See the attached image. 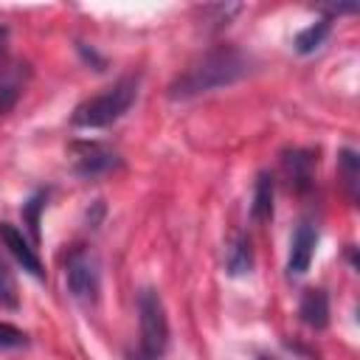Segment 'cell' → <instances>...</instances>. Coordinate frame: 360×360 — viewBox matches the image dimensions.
I'll list each match as a JSON object with an SVG mask.
<instances>
[{
    "label": "cell",
    "instance_id": "obj_1",
    "mask_svg": "<svg viewBox=\"0 0 360 360\" xmlns=\"http://www.w3.org/2000/svg\"><path fill=\"white\" fill-rule=\"evenodd\" d=\"M250 70V56L242 53L233 45H217L211 51H205L194 65H188L169 87L172 98H191L225 84L239 82L242 76H248Z\"/></svg>",
    "mask_w": 360,
    "mask_h": 360
},
{
    "label": "cell",
    "instance_id": "obj_2",
    "mask_svg": "<svg viewBox=\"0 0 360 360\" xmlns=\"http://www.w3.org/2000/svg\"><path fill=\"white\" fill-rule=\"evenodd\" d=\"M138 96V79L135 76H121L118 82H112L110 87H104L101 93L90 96L87 101H82L73 115L70 124L82 127V129H101L110 127L112 121H118L135 101Z\"/></svg>",
    "mask_w": 360,
    "mask_h": 360
},
{
    "label": "cell",
    "instance_id": "obj_3",
    "mask_svg": "<svg viewBox=\"0 0 360 360\" xmlns=\"http://www.w3.org/2000/svg\"><path fill=\"white\" fill-rule=\"evenodd\" d=\"M138 323H141V349L146 357H160L169 346V321L158 290L143 287L138 292Z\"/></svg>",
    "mask_w": 360,
    "mask_h": 360
},
{
    "label": "cell",
    "instance_id": "obj_4",
    "mask_svg": "<svg viewBox=\"0 0 360 360\" xmlns=\"http://www.w3.org/2000/svg\"><path fill=\"white\" fill-rule=\"evenodd\" d=\"M65 278H68V290L82 304H93L98 298V264H96L93 253H87L82 248L73 250L65 264Z\"/></svg>",
    "mask_w": 360,
    "mask_h": 360
},
{
    "label": "cell",
    "instance_id": "obj_5",
    "mask_svg": "<svg viewBox=\"0 0 360 360\" xmlns=\"http://www.w3.org/2000/svg\"><path fill=\"white\" fill-rule=\"evenodd\" d=\"M0 239H3V245L11 250V256L22 264V270H28L34 278H45V270H42V262H39L37 250L31 248V242H28L11 222H0Z\"/></svg>",
    "mask_w": 360,
    "mask_h": 360
},
{
    "label": "cell",
    "instance_id": "obj_6",
    "mask_svg": "<svg viewBox=\"0 0 360 360\" xmlns=\"http://www.w3.org/2000/svg\"><path fill=\"white\" fill-rule=\"evenodd\" d=\"M118 166V155L101 143H82L76 146V172L82 177H98Z\"/></svg>",
    "mask_w": 360,
    "mask_h": 360
},
{
    "label": "cell",
    "instance_id": "obj_7",
    "mask_svg": "<svg viewBox=\"0 0 360 360\" xmlns=\"http://www.w3.org/2000/svg\"><path fill=\"white\" fill-rule=\"evenodd\" d=\"M315 245H318L315 228H312L309 222H301V225L295 228V233H292V242H290V262H287L290 273L301 276V273L309 270V262H312V256H315Z\"/></svg>",
    "mask_w": 360,
    "mask_h": 360
},
{
    "label": "cell",
    "instance_id": "obj_8",
    "mask_svg": "<svg viewBox=\"0 0 360 360\" xmlns=\"http://www.w3.org/2000/svg\"><path fill=\"white\" fill-rule=\"evenodd\" d=\"M298 315L307 326L312 329H323L329 323V298L323 290H307L301 295V304H298Z\"/></svg>",
    "mask_w": 360,
    "mask_h": 360
},
{
    "label": "cell",
    "instance_id": "obj_9",
    "mask_svg": "<svg viewBox=\"0 0 360 360\" xmlns=\"http://www.w3.org/2000/svg\"><path fill=\"white\" fill-rule=\"evenodd\" d=\"M250 217L256 222H267L273 217V177L262 172L253 186V202H250Z\"/></svg>",
    "mask_w": 360,
    "mask_h": 360
},
{
    "label": "cell",
    "instance_id": "obj_10",
    "mask_svg": "<svg viewBox=\"0 0 360 360\" xmlns=\"http://www.w3.org/2000/svg\"><path fill=\"white\" fill-rule=\"evenodd\" d=\"M253 267V250L248 236H236L231 250H228V273L231 276H245Z\"/></svg>",
    "mask_w": 360,
    "mask_h": 360
},
{
    "label": "cell",
    "instance_id": "obj_11",
    "mask_svg": "<svg viewBox=\"0 0 360 360\" xmlns=\"http://www.w3.org/2000/svg\"><path fill=\"white\" fill-rule=\"evenodd\" d=\"M326 34H329V20H318V22H312V25H307V28L295 37V51H298V53H312V51H318V48L323 45Z\"/></svg>",
    "mask_w": 360,
    "mask_h": 360
},
{
    "label": "cell",
    "instance_id": "obj_12",
    "mask_svg": "<svg viewBox=\"0 0 360 360\" xmlns=\"http://www.w3.org/2000/svg\"><path fill=\"white\" fill-rule=\"evenodd\" d=\"M284 166H287L292 183H295L298 188H304V186L309 183V166H312V158H307L304 152H292L290 158H284Z\"/></svg>",
    "mask_w": 360,
    "mask_h": 360
},
{
    "label": "cell",
    "instance_id": "obj_13",
    "mask_svg": "<svg viewBox=\"0 0 360 360\" xmlns=\"http://www.w3.org/2000/svg\"><path fill=\"white\" fill-rule=\"evenodd\" d=\"M0 307L3 309H17L20 307V292H17V281L11 276V270L0 262Z\"/></svg>",
    "mask_w": 360,
    "mask_h": 360
},
{
    "label": "cell",
    "instance_id": "obj_14",
    "mask_svg": "<svg viewBox=\"0 0 360 360\" xmlns=\"http://www.w3.org/2000/svg\"><path fill=\"white\" fill-rule=\"evenodd\" d=\"M45 208V194L39 191V194H34L25 205H22V217H25V222H28V228H31V236H34V242L39 239V211Z\"/></svg>",
    "mask_w": 360,
    "mask_h": 360
},
{
    "label": "cell",
    "instance_id": "obj_15",
    "mask_svg": "<svg viewBox=\"0 0 360 360\" xmlns=\"http://www.w3.org/2000/svg\"><path fill=\"white\" fill-rule=\"evenodd\" d=\"M340 169H343V177H346V186H349L352 197H357V169H360V163H357V155L352 149L340 152Z\"/></svg>",
    "mask_w": 360,
    "mask_h": 360
},
{
    "label": "cell",
    "instance_id": "obj_16",
    "mask_svg": "<svg viewBox=\"0 0 360 360\" xmlns=\"http://www.w3.org/2000/svg\"><path fill=\"white\" fill-rule=\"evenodd\" d=\"M25 343H28V338L22 329H17L11 323H0V349H17Z\"/></svg>",
    "mask_w": 360,
    "mask_h": 360
},
{
    "label": "cell",
    "instance_id": "obj_17",
    "mask_svg": "<svg viewBox=\"0 0 360 360\" xmlns=\"http://www.w3.org/2000/svg\"><path fill=\"white\" fill-rule=\"evenodd\" d=\"M14 98H17V90L14 87H0V115L14 104Z\"/></svg>",
    "mask_w": 360,
    "mask_h": 360
},
{
    "label": "cell",
    "instance_id": "obj_18",
    "mask_svg": "<svg viewBox=\"0 0 360 360\" xmlns=\"http://www.w3.org/2000/svg\"><path fill=\"white\" fill-rule=\"evenodd\" d=\"M3 39H6V28L0 25V42H3Z\"/></svg>",
    "mask_w": 360,
    "mask_h": 360
},
{
    "label": "cell",
    "instance_id": "obj_19",
    "mask_svg": "<svg viewBox=\"0 0 360 360\" xmlns=\"http://www.w3.org/2000/svg\"><path fill=\"white\" fill-rule=\"evenodd\" d=\"M262 360H273V357H262Z\"/></svg>",
    "mask_w": 360,
    "mask_h": 360
}]
</instances>
